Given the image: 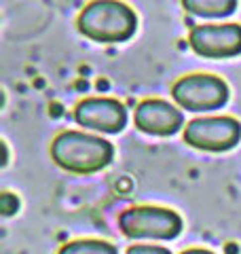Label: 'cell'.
<instances>
[{"label": "cell", "mask_w": 241, "mask_h": 254, "mask_svg": "<svg viewBox=\"0 0 241 254\" xmlns=\"http://www.w3.org/2000/svg\"><path fill=\"white\" fill-rule=\"evenodd\" d=\"M182 254H214L210 250H201V248H192V250H186V252H182Z\"/></svg>", "instance_id": "13"}, {"label": "cell", "mask_w": 241, "mask_h": 254, "mask_svg": "<svg viewBox=\"0 0 241 254\" xmlns=\"http://www.w3.org/2000/svg\"><path fill=\"white\" fill-rule=\"evenodd\" d=\"M60 254H119V250L108 242H95V240H80L61 246Z\"/></svg>", "instance_id": "10"}, {"label": "cell", "mask_w": 241, "mask_h": 254, "mask_svg": "<svg viewBox=\"0 0 241 254\" xmlns=\"http://www.w3.org/2000/svg\"><path fill=\"white\" fill-rule=\"evenodd\" d=\"M182 4L199 17H227L237 9L235 0H184Z\"/></svg>", "instance_id": "9"}, {"label": "cell", "mask_w": 241, "mask_h": 254, "mask_svg": "<svg viewBox=\"0 0 241 254\" xmlns=\"http://www.w3.org/2000/svg\"><path fill=\"white\" fill-rule=\"evenodd\" d=\"M119 227L129 240H174L182 231V218L167 208H131L120 214Z\"/></svg>", "instance_id": "3"}, {"label": "cell", "mask_w": 241, "mask_h": 254, "mask_svg": "<svg viewBox=\"0 0 241 254\" xmlns=\"http://www.w3.org/2000/svg\"><path fill=\"white\" fill-rule=\"evenodd\" d=\"M241 140V123L233 117H203L195 119L184 129V142L192 148L222 153L231 150Z\"/></svg>", "instance_id": "5"}, {"label": "cell", "mask_w": 241, "mask_h": 254, "mask_svg": "<svg viewBox=\"0 0 241 254\" xmlns=\"http://www.w3.org/2000/svg\"><path fill=\"white\" fill-rule=\"evenodd\" d=\"M127 254H172L167 248H161V246H131Z\"/></svg>", "instance_id": "11"}, {"label": "cell", "mask_w": 241, "mask_h": 254, "mask_svg": "<svg viewBox=\"0 0 241 254\" xmlns=\"http://www.w3.org/2000/svg\"><path fill=\"white\" fill-rule=\"evenodd\" d=\"M51 157L60 168L74 174L104 170L115 157V148L104 138L83 131H61L51 144Z\"/></svg>", "instance_id": "1"}, {"label": "cell", "mask_w": 241, "mask_h": 254, "mask_svg": "<svg viewBox=\"0 0 241 254\" xmlns=\"http://www.w3.org/2000/svg\"><path fill=\"white\" fill-rule=\"evenodd\" d=\"M78 125L104 133H119L127 125V110L119 100L112 98H87L74 110Z\"/></svg>", "instance_id": "7"}, {"label": "cell", "mask_w": 241, "mask_h": 254, "mask_svg": "<svg viewBox=\"0 0 241 254\" xmlns=\"http://www.w3.org/2000/svg\"><path fill=\"white\" fill-rule=\"evenodd\" d=\"M135 127L150 136H174L184 125V115L165 100H144L135 108Z\"/></svg>", "instance_id": "8"}, {"label": "cell", "mask_w": 241, "mask_h": 254, "mask_svg": "<svg viewBox=\"0 0 241 254\" xmlns=\"http://www.w3.org/2000/svg\"><path fill=\"white\" fill-rule=\"evenodd\" d=\"M17 208H19V201L15 199L11 193H4V195H2V214L11 216L13 212H17Z\"/></svg>", "instance_id": "12"}, {"label": "cell", "mask_w": 241, "mask_h": 254, "mask_svg": "<svg viewBox=\"0 0 241 254\" xmlns=\"http://www.w3.org/2000/svg\"><path fill=\"white\" fill-rule=\"evenodd\" d=\"M174 100L190 113L222 108L229 100V87L218 76L212 74H190L176 81L172 87Z\"/></svg>", "instance_id": "4"}, {"label": "cell", "mask_w": 241, "mask_h": 254, "mask_svg": "<svg viewBox=\"0 0 241 254\" xmlns=\"http://www.w3.org/2000/svg\"><path fill=\"white\" fill-rule=\"evenodd\" d=\"M188 43L192 51L207 60H229L241 53V26L224 23V26H195L190 30Z\"/></svg>", "instance_id": "6"}, {"label": "cell", "mask_w": 241, "mask_h": 254, "mask_svg": "<svg viewBox=\"0 0 241 254\" xmlns=\"http://www.w3.org/2000/svg\"><path fill=\"white\" fill-rule=\"evenodd\" d=\"M138 17L123 2L100 0L87 4L78 15L80 34L95 43H125L135 34Z\"/></svg>", "instance_id": "2"}]
</instances>
